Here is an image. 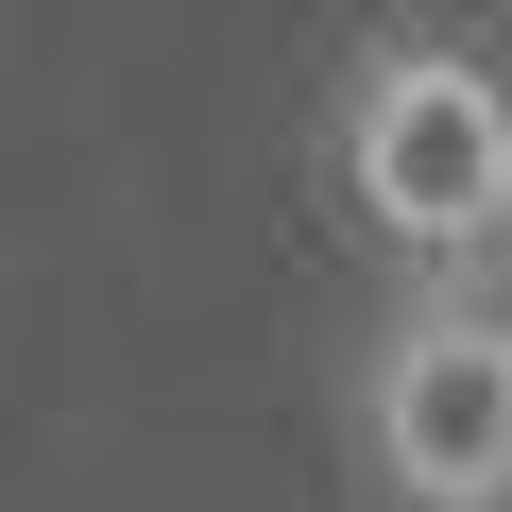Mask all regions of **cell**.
Segmentation results:
<instances>
[{
	"mask_svg": "<svg viewBox=\"0 0 512 512\" xmlns=\"http://www.w3.org/2000/svg\"><path fill=\"white\" fill-rule=\"evenodd\" d=\"M325 188L393 274H512V69L444 18H376L325 103Z\"/></svg>",
	"mask_w": 512,
	"mask_h": 512,
	"instance_id": "6da1fadb",
	"label": "cell"
},
{
	"mask_svg": "<svg viewBox=\"0 0 512 512\" xmlns=\"http://www.w3.org/2000/svg\"><path fill=\"white\" fill-rule=\"evenodd\" d=\"M359 478L376 512H512V291L495 274H410L393 325L359 342Z\"/></svg>",
	"mask_w": 512,
	"mask_h": 512,
	"instance_id": "7a4b0ae2",
	"label": "cell"
}]
</instances>
